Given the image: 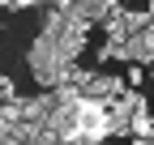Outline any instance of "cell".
<instances>
[{"label":"cell","instance_id":"6da1fadb","mask_svg":"<svg viewBox=\"0 0 154 145\" xmlns=\"http://www.w3.org/2000/svg\"><path fill=\"white\" fill-rule=\"evenodd\" d=\"M26 64H30V77L38 81V90H56L64 81V56H60V47H56V39H38L30 43V51H26Z\"/></svg>","mask_w":154,"mask_h":145},{"label":"cell","instance_id":"7a4b0ae2","mask_svg":"<svg viewBox=\"0 0 154 145\" xmlns=\"http://www.w3.org/2000/svg\"><path fill=\"white\" fill-rule=\"evenodd\" d=\"M124 60L137 64V68H150V64H154V30H133V34H124Z\"/></svg>","mask_w":154,"mask_h":145},{"label":"cell","instance_id":"3957f363","mask_svg":"<svg viewBox=\"0 0 154 145\" xmlns=\"http://www.w3.org/2000/svg\"><path fill=\"white\" fill-rule=\"evenodd\" d=\"M124 4L120 0H69V13H77L82 22H90V26H99L103 17H111V13H120Z\"/></svg>","mask_w":154,"mask_h":145},{"label":"cell","instance_id":"277c9868","mask_svg":"<svg viewBox=\"0 0 154 145\" xmlns=\"http://www.w3.org/2000/svg\"><path fill=\"white\" fill-rule=\"evenodd\" d=\"M120 22H124V30L133 34V30H150V22H154V9L146 4V9H124L120 13Z\"/></svg>","mask_w":154,"mask_h":145},{"label":"cell","instance_id":"5b68a950","mask_svg":"<svg viewBox=\"0 0 154 145\" xmlns=\"http://www.w3.org/2000/svg\"><path fill=\"white\" fill-rule=\"evenodd\" d=\"M128 137H154L150 111H133V115H128Z\"/></svg>","mask_w":154,"mask_h":145},{"label":"cell","instance_id":"8992f818","mask_svg":"<svg viewBox=\"0 0 154 145\" xmlns=\"http://www.w3.org/2000/svg\"><path fill=\"white\" fill-rule=\"evenodd\" d=\"M38 34H43V39H64V13H43V30H38Z\"/></svg>","mask_w":154,"mask_h":145},{"label":"cell","instance_id":"52a82bcc","mask_svg":"<svg viewBox=\"0 0 154 145\" xmlns=\"http://www.w3.org/2000/svg\"><path fill=\"white\" fill-rule=\"evenodd\" d=\"M99 60H103V64H111V60H124V43H116V39H107V43L99 47Z\"/></svg>","mask_w":154,"mask_h":145},{"label":"cell","instance_id":"ba28073f","mask_svg":"<svg viewBox=\"0 0 154 145\" xmlns=\"http://www.w3.org/2000/svg\"><path fill=\"white\" fill-rule=\"evenodd\" d=\"M124 85H128V90H141V85H146V68L133 64V68H128V77H124Z\"/></svg>","mask_w":154,"mask_h":145},{"label":"cell","instance_id":"9c48e42d","mask_svg":"<svg viewBox=\"0 0 154 145\" xmlns=\"http://www.w3.org/2000/svg\"><path fill=\"white\" fill-rule=\"evenodd\" d=\"M30 145H60V137H56V132H47V128H38V132L30 137Z\"/></svg>","mask_w":154,"mask_h":145},{"label":"cell","instance_id":"30bf717a","mask_svg":"<svg viewBox=\"0 0 154 145\" xmlns=\"http://www.w3.org/2000/svg\"><path fill=\"white\" fill-rule=\"evenodd\" d=\"M47 4H56V13H69V0H47Z\"/></svg>","mask_w":154,"mask_h":145},{"label":"cell","instance_id":"8fae6325","mask_svg":"<svg viewBox=\"0 0 154 145\" xmlns=\"http://www.w3.org/2000/svg\"><path fill=\"white\" fill-rule=\"evenodd\" d=\"M133 145H154V137H133Z\"/></svg>","mask_w":154,"mask_h":145},{"label":"cell","instance_id":"7c38bea8","mask_svg":"<svg viewBox=\"0 0 154 145\" xmlns=\"http://www.w3.org/2000/svg\"><path fill=\"white\" fill-rule=\"evenodd\" d=\"M0 145H26V141H17V137H5V141H0Z\"/></svg>","mask_w":154,"mask_h":145},{"label":"cell","instance_id":"4fadbf2b","mask_svg":"<svg viewBox=\"0 0 154 145\" xmlns=\"http://www.w3.org/2000/svg\"><path fill=\"white\" fill-rule=\"evenodd\" d=\"M0 9H9V13H13V0H0Z\"/></svg>","mask_w":154,"mask_h":145}]
</instances>
